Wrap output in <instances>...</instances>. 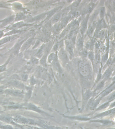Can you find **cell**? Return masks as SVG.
<instances>
[{
  "label": "cell",
  "instance_id": "cell-5",
  "mask_svg": "<svg viewBox=\"0 0 115 129\" xmlns=\"http://www.w3.org/2000/svg\"><path fill=\"white\" fill-rule=\"evenodd\" d=\"M83 44V39L81 36H80L78 39L76 43L77 47L78 50H81L82 49Z\"/></svg>",
  "mask_w": 115,
  "mask_h": 129
},
{
  "label": "cell",
  "instance_id": "cell-24",
  "mask_svg": "<svg viewBox=\"0 0 115 129\" xmlns=\"http://www.w3.org/2000/svg\"><path fill=\"white\" fill-rule=\"evenodd\" d=\"M104 32H105L104 30L100 31L99 33L98 36L100 38H101V37H103V36H104Z\"/></svg>",
  "mask_w": 115,
  "mask_h": 129
},
{
  "label": "cell",
  "instance_id": "cell-26",
  "mask_svg": "<svg viewBox=\"0 0 115 129\" xmlns=\"http://www.w3.org/2000/svg\"><path fill=\"white\" fill-rule=\"evenodd\" d=\"M98 11H95V12L94 13H93V14L92 16V19H94L95 18L96 16H97V14H98Z\"/></svg>",
  "mask_w": 115,
  "mask_h": 129
},
{
  "label": "cell",
  "instance_id": "cell-3",
  "mask_svg": "<svg viewBox=\"0 0 115 129\" xmlns=\"http://www.w3.org/2000/svg\"><path fill=\"white\" fill-rule=\"evenodd\" d=\"M58 56L60 59L64 62H66L68 60V58L66 53L63 48H61L58 53Z\"/></svg>",
  "mask_w": 115,
  "mask_h": 129
},
{
  "label": "cell",
  "instance_id": "cell-10",
  "mask_svg": "<svg viewBox=\"0 0 115 129\" xmlns=\"http://www.w3.org/2000/svg\"><path fill=\"white\" fill-rule=\"evenodd\" d=\"M105 13V8L104 7H102L101 8L99 11V14L100 18L101 19H102L104 16Z\"/></svg>",
  "mask_w": 115,
  "mask_h": 129
},
{
  "label": "cell",
  "instance_id": "cell-18",
  "mask_svg": "<svg viewBox=\"0 0 115 129\" xmlns=\"http://www.w3.org/2000/svg\"><path fill=\"white\" fill-rule=\"evenodd\" d=\"M95 59L96 63H99L100 62L101 58L99 54H96V56L95 57Z\"/></svg>",
  "mask_w": 115,
  "mask_h": 129
},
{
  "label": "cell",
  "instance_id": "cell-17",
  "mask_svg": "<svg viewBox=\"0 0 115 129\" xmlns=\"http://www.w3.org/2000/svg\"><path fill=\"white\" fill-rule=\"evenodd\" d=\"M94 27H93L92 26H90L89 27L88 30V34L89 35H91L93 32Z\"/></svg>",
  "mask_w": 115,
  "mask_h": 129
},
{
  "label": "cell",
  "instance_id": "cell-14",
  "mask_svg": "<svg viewBox=\"0 0 115 129\" xmlns=\"http://www.w3.org/2000/svg\"><path fill=\"white\" fill-rule=\"evenodd\" d=\"M111 72L112 70L111 69H109L105 72L104 74V76L105 77H108L110 75L111 73Z\"/></svg>",
  "mask_w": 115,
  "mask_h": 129
},
{
  "label": "cell",
  "instance_id": "cell-30",
  "mask_svg": "<svg viewBox=\"0 0 115 129\" xmlns=\"http://www.w3.org/2000/svg\"><path fill=\"white\" fill-rule=\"evenodd\" d=\"M101 73L99 74L98 75L97 78V81H98L101 78Z\"/></svg>",
  "mask_w": 115,
  "mask_h": 129
},
{
  "label": "cell",
  "instance_id": "cell-1",
  "mask_svg": "<svg viewBox=\"0 0 115 129\" xmlns=\"http://www.w3.org/2000/svg\"><path fill=\"white\" fill-rule=\"evenodd\" d=\"M79 68L80 72L83 76H87L90 73L89 66L85 61H80L79 64Z\"/></svg>",
  "mask_w": 115,
  "mask_h": 129
},
{
  "label": "cell",
  "instance_id": "cell-19",
  "mask_svg": "<svg viewBox=\"0 0 115 129\" xmlns=\"http://www.w3.org/2000/svg\"><path fill=\"white\" fill-rule=\"evenodd\" d=\"M91 92L90 91H87L85 93L84 97L86 99H89L91 96Z\"/></svg>",
  "mask_w": 115,
  "mask_h": 129
},
{
  "label": "cell",
  "instance_id": "cell-11",
  "mask_svg": "<svg viewBox=\"0 0 115 129\" xmlns=\"http://www.w3.org/2000/svg\"><path fill=\"white\" fill-rule=\"evenodd\" d=\"M114 89L113 88V87L110 88H109L108 89H107L103 93L102 95V96L103 97L106 95H107L109 93L111 92Z\"/></svg>",
  "mask_w": 115,
  "mask_h": 129
},
{
  "label": "cell",
  "instance_id": "cell-9",
  "mask_svg": "<svg viewBox=\"0 0 115 129\" xmlns=\"http://www.w3.org/2000/svg\"><path fill=\"white\" fill-rule=\"evenodd\" d=\"M56 55L55 53H52L49 55L48 57V61L49 62H51V61L55 60L56 59Z\"/></svg>",
  "mask_w": 115,
  "mask_h": 129
},
{
  "label": "cell",
  "instance_id": "cell-16",
  "mask_svg": "<svg viewBox=\"0 0 115 129\" xmlns=\"http://www.w3.org/2000/svg\"><path fill=\"white\" fill-rule=\"evenodd\" d=\"M108 53H106L102 56V61L103 63H104L106 61L108 58Z\"/></svg>",
  "mask_w": 115,
  "mask_h": 129
},
{
  "label": "cell",
  "instance_id": "cell-29",
  "mask_svg": "<svg viewBox=\"0 0 115 129\" xmlns=\"http://www.w3.org/2000/svg\"><path fill=\"white\" fill-rule=\"evenodd\" d=\"M74 14V15H75V16H78L80 14V12L77 11L75 12Z\"/></svg>",
  "mask_w": 115,
  "mask_h": 129
},
{
  "label": "cell",
  "instance_id": "cell-15",
  "mask_svg": "<svg viewBox=\"0 0 115 129\" xmlns=\"http://www.w3.org/2000/svg\"><path fill=\"white\" fill-rule=\"evenodd\" d=\"M100 101V100H97V101H96V102H94L91 105V108L92 109H94L96 107H97V106L98 105V104L99 103V102Z\"/></svg>",
  "mask_w": 115,
  "mask_h": 129
},
{
  "label": "cell",
  "instance_id": "cell-7",
  "mask_svg": "<svg viewBox=\"0 0 115 129\" xmlns=\"http://www.w3.org/2000/svg\"><path fill=\"white\" fill-rule=\"evenodd\" d=\"M113 111H114V109L113 110H109L105 112H104L97 115V116H96L95 117H99L107 115L111 113L112 112H113Z\"/></svg>",
  "mask_w": 115,
  "mask_h": 129
},
{
  "label": "cell",
  "instance_id": "cell-13",
  "mask_svg": "<svg viewBox=\"0 0 115 129\" xmlns=\"http://www.w3.org/2000/svg\"><path fill=\"white\" fill-rule=\"evenodd\" d=\"M109 102L106 103H105L104 104H103L102 105V106H100L97 109V110H100L105 108H106L108 106H109Z\"/></svg>",
  "mask_w": 115,
  "mask_h": 129
},
{
  "label": "cell",
  "instance_id": "cell-21",
  "mask_svg": "<svg viewBox=\"0 0 115 129\" xmlns=\"http://www.w3.org/2000/svg\"><path fill=\"white\" fill-rule=\"evenodd\" d=\"M79 3L80 1H76V2L73 3L72 5V8L73 9L76 8L79 5Z\"/></svg>",
  "mask_w": 115,
  "mask_h": 129
},
{
  "label": "cell",
  "instance_id": "cell-20",
  "mask_svg": "<svg viewBox=\"0 0 115 129\" xmlns=\"http://www.w3.org/2000/svg\"><path fill=\"white\" fill-rule=\"evenodd\" d=\"M58 9H59V8H57L52 10V11L49 13V14H48V16L50 17H51V16H53V15H54V14H55V12L58 10Z\"/></svg>",
  "mask_w": 115,
  "mask_h": 129
},
{
  "label": "cell",
  "instance_id": "cell-12",
  "mask_svg": "<svg viewBox=\"0 0 115 129\" xmlns=\"http://www.w3.org/2000/svg\"><path fill=\"white\" fill-rule=\"evenodd\" d=\"M87 56L89 59L91 60V61H93L94 60V55L93 52H92V51H90V52L88 53Z\"/></svg>",
  "mask_w": 115,
  "mask_h": 129
},
{
  "label": "cell",
  "instance_id": "cell-27",
  "mask_svg": "<svg viewBox=\"0 0 115 129\" xmlns=\"http://www.w3.org/2000/svg\"><path fill=\"white\" fill-rule=\"evenodd\" d=\"M101 45V43L99 41H97L96 42L95 44V46L97 48H99Z\"/></svg>",
  "mask_w": 115,
  "mask_h": 129
},
{
  "label": "cell",
  "instance_id": "cell-6",
  "mask_svg": "<svg viewBox=\"0 0 115 129\" xmlns=\"http://www.w3.org/2000/svg\"><path fill=\"white\" fill-rule=\"evenodd\" d=\"M61 18V15L59 13H57L53 16L51 18V22L53 23H55L58 22Z\"/></svg>",
  "mask_w": 115,
  "mask_h": 129
},
{
  "label": "cell",
  "instance_id": "cell-23",
  "mask_svg": "<svg viewBox=\"0 0 115 129\" xmlns=\"http://www.w3.org/2000/svg\"><path fill=\"white\" fill-rule=\"evenodd\" d=\"M104 85V82H101L99 84V85L97 87V88H96V90H97L100 89V88H101Z\"/></svg>",
  "mask_w": 115,
  "mask_h": 129
},
{
  "label": "cell",
  "instance_id": "cell-25",
  "mask_svg": "<svg viewBox=\"0 0 115 129\" xmlns=\"http://www.w3.org/2000/svg\"><path fill=\"white\" fill-rule=\"evenodd\" d=\"M82 55L84 56H87L88 52L87 50L86 49H84L83 50L82 52Z\"/></svg>",
  "mask_w": 115,
  "mask_h": 129
},
{
  "label": "cell",
  "instance_id": "cell-28",
  "mask_svg": "<svg viewBox=\"0 0 115 129\" xmlns=\"http://www.w3.org/2000/svg\"><path fill=\"white\" fill-rule=\"evenodd\" d=\"M58 46H59V45H58V44H57V43L55 44V45H54V47H53V50L55 51H57V49H58Z\"/></svg>",
  "mask_w": 115,
  "mask_h": 129
},
{
  "label": "cell",
  "instance_id": "cell-4",
  "mask_svg": "<svg viewBox=\"0 0 115 129\" xmlns=\"http://www.w3.org/2000/svg\"><path fill=\"white\" fill-rule=\"evenodd\" d=\"M88 20V17H86L85 18L82 23L81 30L82 34L85 32L87 28Z\"/></svg>",
  "mask_w": 115,
  "mask_h": 129
},
{
  "label": "cell",
  "instance_id": "cell-22",
  "mask_svg": "<svg viewBox=\"0 0 115 129\" xmlns=\"http://www.w3.org/2000/svg\"><path fill=\"white\" fill-rule=\"evenodd\" d=\"M94 4H90V5H89L88 10V12L89 13H90L92 11L94 8Z\"/></svg>",
  "mask_w": 115,
  "mask_h": 129
},
{
  "label": "cell",
  "instance_id": "cell-8",
  "mask_svg": "<svg viewBox=\"0 0 115 129\" xmlns=\"http://www.w3.org/2000/svg\"><path fill=\"white\" fill-rule=\"evenodd\" d=\"M70 19L69 17H67L65 18L62 20L60 25V27H63L67 24Z\"/></svg>",
  "mask_w": 115,
  "mask_h": 129
},
{
  "label": "cell",
  "instance_id": "cell-2",
  "mask_svg": "<svg viewBox=\"0 0 115 129\" xmlns=\"http://www.w3.org/2000/svg\"><path fill=\"white\" fill-rule=\"evenodd\" d=\"M65 44L66 51L69 54L70 56L72 58L74 54L73 46L72 44L70 43L69 41L66 40L65 41Z\"/></svg>",
  "mask_w": 115,
  "mask_h": 129
}]
</instances>
